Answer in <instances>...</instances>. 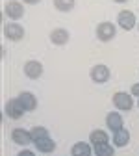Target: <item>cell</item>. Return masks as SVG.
Returning <instances> with one entry per match:
<instances>
[{"mask_svg":"<svg viewBox=\"0 0 139 156\" xmlns=\"http://www.w3.org/2000/svg\"><path fill=\"white\" fill-rule=\"evenodd\" d=\"M95 35L96 39L100 43H109L111 39L117 35V26L109 21H102V23H98L96 28H95Z\"/></svg>","mask_w":139,"mask_h":156,"instance_id":"obj_1","label":"cell"},{"mask_svg":"<svg viewBox=\"0 0 139 156\" xmlns=\"http://www.w3.org/2000/svg\"><path fill=\"white\" fill-rule=\"evenodd\" d=\"M111 102L117 112H130L134 108V95L126 91H117L111 97Z\"/></svg>","mask_w":139,"mask_h":156,"instance_id":"obj_2","label":"cell"},{"mask_svg":"<svg viewBox=\"0 0 139 156\" xmlns=\"http://www.w3.org/2000/svg\"><path fill=\"white\" fill-rule=\"evenodd\" d=\"M4 13H6V17L9 19V21L19 23L24 17V4L21 2V0H8V2L4 4Z\"/></svg>","mask_w":139,"mask_h":156,"instance_id":"obj_3","label":"cell"},{"mask_svg":"<svg viewBox=\"0 0 139 156\" xmlns=\"http://www.w3.org/2000/svg\"><path fill=\"white\" fill-rule=\"evenodd\" d=\"M89 76H91V80H93L95 84H106L109 78H111V71H109V67L104 65V63H96V65L91 67Z\"/></svg>","mask_w":139,"mask_h":156,"instance_id":"obj_4","label":"cell"},{"mask_svg":"<svg viewBox=\"0 0 139 156\" xmlns=\"http://www.w3.org/2000/svg\"><path fill=\"white\" fill-rule=\"evenodd\" d=\"M117 24H119V28H121V30L130 32V30H134L135 24H139V23H137V17H135L134 11H130V9H123L121 13L117 15Z\"/></svg>","mask_w":139,"mask_h":156,"instance_id":"obj_5","label":"cell"},{"mask_svg":"<svg viewBox=\"0 0 139 156\" xmlns=\"http://www.w3.org/2000/svg\"><path fill=\"white\" fill-rule=\"evenodd\" d=\"M4 37L9 41H21V39H24V28L15 21H9L4 24Z\"/></svg>","mask_w":139,"mask_h":156,"instance_id":"obj_6","label":"cell"},{"mask_svg":"<svg viewBox=\"0 0 139 156\" xmlns=\"http://www.w3.org/2000/svg\"><path fill=\"white\" fill-rule=\"evenodd\" d=\"M23 73L26 74V78H30V80H39V78L43 76L45 69H43V63L37 62V60H28L23 67Z\"/></svg>","mask_w":139,"mask_h":156,"instance_id":"obj_7","label":"cell"},{"mask_svg":"<svg viewBox=\"0 0 139 156\" xmlns=\"http://www.w3.org/2000/svg\"><path fill=\"white\" fill-rule=\"evenodd\" d=\"M106 126H108V130L113 132V134L119 132V130H123V128H124V119H123L121 112H117V110L108 112V113H106Z\"/></svg>","mask_w":139,"mask_h":156,"instance_id":"obj_8","label":"cell"},{"mask_svg":"<svg viewBox=\"0 0 139 156\" xmlns=\"http://www.w3.org/2000/svg\"><path fill=\"white\" fill-rule=\"evenodd\" d=\"M17 101L21 102L24 112H35L37 110V97L32 91H21L17 95Z\"/></svg>","mask_w":139,"mask_h":156,"instance_id":"obj_9","label":"cell"},{"mask_svg":"<svg viewBox=\"0 0 139 156\" xmlns=\"http://www.w3.org/2000/svg\"><path fill=\"white\" fill-rule=\"evenodd\" d=\"M4 113L9 117V119H21L26 112H24V108L21 106V102H19L17 99H9L4 104Z\"/></svg>","mask_w":139,"mask_h":156,"instance_id":"obj_10","label":"cell"},{"mask_svg":"<svg viewBox=\"0 0 139 156\" xmlns=\"http://www.w3.org/2000/svg\"><path fill=\"white\" fill-rule=\"evenodd\" d=\"M11 141L17 143V145H21V147H26V145L33 143L32 141V134L26 128H13L11 130Z\"/></svg>","mask_w":139,"mask_h":156,"instance_id":"obj_11","label":"cell"},{"mask_svg":"<svg viewBox=\"0 0 139 156\" xmlns=\"http://www.w3.org/2000/svg\"><path fill=\"white\" fill-rule=\"evenodd\" d=\"M69 39H71V34H69V30H65V28H54V30L50 32V43L56 45V47L67 45Z\"/></svg>","mask_w":139,"mask_h":156,"instance_id":"obj_12","label":"cell"},{"mask_svg":"<svg viewBox=\"0 0 139 156\" xmlns=\"http://www.w3.org/2000/svg\"><path fill=\"white\" fill-rule=\"evenodd\" d=\"M89 143H91L93 147L109 143V134H108L106 130H102V128H96V130H93V132L89 134Z\"/></svg>","mask_w":139,"mask_h":156,"instance_id":"obj_13","label":"cell"},{"mask_svg":"<svg viewBox=\"0 0 139 156\" xmlns=\"http://www.w3.org/2000/svg\"><path fill=\"white\" fill-rule=\"evenodd\" d=\"M91 152H95V151H93L91 143H87V141H76L71 147V156H91Z\"/></svg>","mask_w":139,"mask_h":156,"instance_id":"obj_14","label":"cell"},{"mask_svg":"<svg viewBox=\"0 0 139 156\" xmlns=\"http://www.w3.org/2000/svg\"><path fill=\"white\" fill-rule=\"evenodd\" d=\"M33 147H35L39 152H43L45 156H50V154L56 151V141H54L52 138H45V140H41V141H35Z\"/></svg>","mask_w":139,"mask_h":156,"instance_id":"obj_15","label":"cell"},{"mask_svg":"<svg viewBox=\"0 0 139 156\" xmlns=\"http://www.w3.org/2000/svg\"><path fill=\"white\" fill-rule=\"evenodd\" d=\"M111 143L115 145V147H126L128 143H130V130H126V128H123V130H119V132H115L113 134V138H111Z\"/></svg>","mask_w":139,"mask_h":156,"instance_id":"obj_16","label":"cell"},{"mask_svg":"<svg viewBox=\"0 0 139 156\" xmlns=\"http://www.w3.org/2000/svg\"><path fill=\"white\" fill-rule=\"evenodd\" d=\"M30 134H32V141H33V143H35V141H41V140H45V138H50L48 128H47V126H41V125L32 126Z\"/></svg>","mask_w":139,"mask_h":156,"instance_id":"obj_17","label":"cell"},{"mask_svg":"<svg viewBox=\"0 0 139 156\" xmlns=\"http://www.w3.org/2000/svg\"><path fill=\"white\" fill-rule=\"evenodd\" d=\"M52 4L57 11H61V13H69L74 9L76 6V0H52Z\"/></svg>","mask_w":139,"mask_h":156,"instance_id":"obj_18","label":"cell"},{"mask_svg":"<svg viewBox=\"0 0 139 156\" xmlns=\"http://www.w3.org/2000/svg\"><path fill=\"white\" fill-rule=\"evenodd\" d=\"M95 156H115V145L113 143H104V145H96L93 147Z\"/></svg>","mask_w":139,"mask_h":156,"instance_id":"obj_19","label":"cell"},{"mask_svg":"<svg viewBox=\"0 0 139 156\" xmlns=\"http://www.w3.org/2000/svg\"><path fill=\"white\" fill-rule=\"evenodd\" d=\"M17 156H35V152L30 151V149H21V151L17 152Z\"/></svg>","mask_w":139,"mask_h":156,"instance_id":"obj_20","label":"cell"},{"mask_svg":"<svg viewBox=\"0 0 139 156\" xmlns=\"http://www.w3.org/2000/svg\"><path fill=\"white\" fill-rule=\"evenodd\" d=\"M130 93H132L134 97H137V99H139V82H135V84L130 87Z\"/></svg>","mask_w":139,"mask_h":156,"instance_id":"obj_21","label":"cell"},{"mask_svg":"<svg viewBox=\"0 0 139 156\" xmlns=\"http://www.w3.org/2000/svg\"><path fill=\"white\" fill-rule=\"evenodd\" d=\"M21 2H23V4H28V6H37L41 0H21Z\"/></svg>","mask_w":139,"mask_h":156,"instance_id":"obj_22","label":"cell"},{"mask_svg":"<svg viewBox=\"0 0 139 156\" xmlns=\"http://www.w3.org/2000/svg\"><path fill=\"white\" fill-rule=\"evenodd\" d=\"M113 2H115V4H126L128 0H113Z\"/></svg>","mask_w":139,"mask_h":156,"instance_id":"obj_23","label":"cell"},{"mask_svg":"<svg viewBox=\"0 0 139 156\" xmlns=\"http://www.w3.org/2000/svg\"><path fill=\"white\" fill-rule=\"evenodd\" d=\"M137 108H139V99H137Z\"/></svg>","mask_w":139,"mask_h":156,"instance_id":"obj_24","label":"cell"},{"mask_svg":"<svg viewBox=\"0 0 139 156\" xmlns=\"http://www.w3.org/2000/svg\"><path fill=\"white\" fill-rule=\"evenodd\" d=\"M137 30H139V24H137Z\"/></svg>","mask_w":139,"mask_h":156,"instance_id":"obj_25","label":"cell"},{"mask_svg":"<svg viewBox=\"0 0 139 156\" xmlns=\"http://www.w3.org/2000/svg\"><path fill=\"white\" fill-rule=\"evenodd\" d=\"M50 156H52V154H50Z\"/></svg>","mask_w":139,"mask_h":156,"instance_id":"obj_26","label":"cell"}]
</instances>
